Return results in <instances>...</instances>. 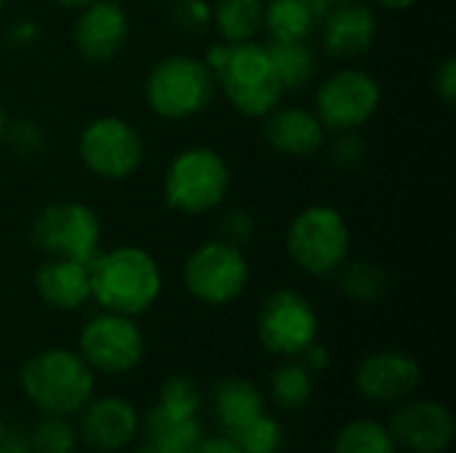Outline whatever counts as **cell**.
Instances as JSON below:
<instances>
[{
	"mask_svg": "<svg viewBox=\"0 0 456 453\" xmlns=\"http://www.w3.org/2000/svg\"><path fill=\"white\" fill-rule=\"evenodd\" d=\"M203 61L214 72L216 88L240 115L262 120L283 101L286 88L265 43H214Z\"/></svg>",
	"mask_w": 456,
	"mask_h": 453,
	"instance_id": "1",
	"label": "cell"
},
{
	"mask_svg": "<svg viewBox=\"0 0 456 453\" xmlns=\"http://www.w3.org/2000/svg\"><path fill=\"white\" fill-rule=\"evenodd\" d=\"M91 299L104 312L139 318L158 302L163 291V272L152 254L139 246H118L99 251L88 264Z\"/></svg>",
	"mask_w": 456,
	"mask_h": 453,
	"instance_id": "2",
	"label": "cell"
},
{
	"mask_svg": "<svg viewBox=\"0 0 456 453\" xmlns=\"http://www.w3.org/2000/svg\"><path fill=\"white\" fill-rule=\"evenodd\" d=\"M19 387L40 414L72 417L94 398L96 382L80 352L48 347L24 360Z\"/></svg>",
	"mask_w": 456,
	"mask_h": 453,
	"instance_id": "3",
	"label": "cell"
},
{
	"mask_svg": "<svg viewBox=\"0 0 456 453\" xmlns=\"http://www.w3.org/2000/svg\"><path fill=\"white\" fill-rule=\"evenodd\" d=\"M216 93L208 64L198 56L171 53L152 64L144 80V101L163 120H190L203 115Z\"/></svg>",
	"mask_w": 456,
	"mask_h": 453,
	"instance_id": "4",
	"label": "cell"
},
{
	"mask_svg": "<svg viewBox=\"0 0 456 453\" xmlns=\"http://www.w3.org/2000/svg\"><path fill=\"white\" fill-rule=\"evenodd\" d=\"M230 166L214 147H187L174 155L163 176V198L171 211L200 216L216 211L230 192Z\"/></svg>",
	"mask_w": 456,
	"mask_h": 453,
	"instance_id": "5",
	"label": "cell"
},
{
	"mask_svg": "<svg viewBox=\"0 0 456 453\" xmlns=\"http://www.w3.org/2000/svg\"><path fill=\"white\" fill-rule=\"evenodd\" d=\"M350 224L331 206L302 208L286 232V251L291 262L313 278L334 275L350 259Z\"/></svg>",
	"mask_w": 456,
	"mask_h": 453,
	"instance_id": "6",
	"label": "cell"
},
{
	"mask_svg": "<svg viewBox=\"0 0 456 453\" xmlns=\"http://www.w3.org/2000/svg\"><path fill=\"white\" fill-rule=\"evenodd\" d=\"M29 243L48 259L91 264L102 251L99 214L77 200L45 206L29 224Z\"/></svg>",
	"mask_w": 456,
	"mask_h": 453,
	"instance_id": "7",
	"label": "cell"
},
{
	"mask_svg": "<svg viewBox=\"0 0 456 453\" xmlns=\"http://www.w3.org/2000/svg\"><path fill=\"white\" fill-rule=\"evenodd\" d=\"M80 163L104 182H123L144 163V139L123 117L102 115L86 123L77 139Z\"/></svg>",
	"mask_w": 456,
	"mask_h": 453,
	"instance_id": "8",
	"label": "cell"
},
{
	"mask_svg": "<svg viewBox=\"0 0 456 453\" xmlns=\"http://www.w3.org/2000/svg\"><path fill=\"white\" fill-rule=\"evenodd\" d=\"M248 259L243 248L224 243L222 238L200 243L184 262L182 278L192 299L224 307L235 302L248 286Z\"/></svg>",
	"mask_w": 456,
	"mask_h": 453,
	"instance_id": "9",
	"label": "cell"
},
{
	"mask_svg": "<svg viewBox=\"0 0 456 453\" xmlns=\"http://www.w3.org/2000/svg\"><path fill=\"white\" fill-rule=\"evenodd\" d=\"M256 339L270 355L283 360L302 358L318 342V312L313 302L294 288L273 291L256 312Z\"/></svg>",
	"mask_w": 456,
	"mask_h": 453,
	"instance_id": "10",
	"label": "cell"
},
{
	"mask_svg": "<svg viewBox=\"0 0 456 453\" xmlns=\"http://www.w3.org/2000/svg\"><path fill=\"white\" fill-rule=\"evenodd\" d=\"M382 104L379 80L361 67L331 72L315 91V115L326 131H358Z\"/></svg>",
	"mask_w": 456,
	"mask_h": 453,
	"instance_id": "11",
	"label": "cell"
},
{
	"mask_svg": "<svg viewBox=\"0 0 456 453\" xmlns=\"http://www.w3.org/2000/svg\"><path fill=\"white\" fill-rule=\"evenodd\" d=\"M80 358L91 371L102 374H128L144 358V334L136 326V318L118 312L94 315L80 331Z\"/></svg>",
	"mask_w": 456,
	"mask_h": 453,
	"instance_id": "12",
	"label": "cell"
},
{
	"mask_svg": "<svg viewBox=\"0 0 456 453\" xmlns=\"http://www.w3.org/2000/svg\"><path fill=\"white\" fill-rule=\"evenodd\" d=\"M387 433L395 449L406 453H444L454 443L456 427L444 403L409 400L390 417Z\"/></svg>",
	"mask_w": 456,
	"mask_h": 453,
	"instance_id": "13",
	"label": "cell"
},
{
	"mask_svg": "<svg viewBox=\"0 0 456 453\" xmlns=\"http://www.w3.org/2000/svg\"><path fill=\"white\" fill-rule=\"evenodd\" d=\"M128 40V13L118 0H94L77 11L72 45L88 64L112 61Z\"/></svg>",
	"mask_w": 456,
	"mask_h": 453,
	"instance_id": "14",
	"label": "cell"
},
{
	"mask_svg": "<svg viewBox=\"0 0 456 453\" xmlns=\"http://www.w3.org/2000/svg\"><path fill=\"white\" fill-rule=\"evenodd\" d=\"M422 382L419 363L403 350H377L366 355L355 368V387L358 392L382 406L403 403L417 392Z\"/></svg>",
	"mask_w": 456,
	"mask_h": 453,
	"instance_id": "15",
	"label": "cell"
},
{
	"mask_svg": "<svg viewBox=\"0 0 456 453\" xmlns=\"http://www.w3.org/2000/svg\"><path fill=\"white\" fill-rule=\"evenodd\" d=\"M80 422H77V438L102 453H118L128 449L142 427V419L136 409L115 395L88 400L80 409Z\"/></svg>",
	"mask_w": 456,
	"mask_h": 453,
	"instance_id": "16",
	"label": "cell"
},
{
	"mask_svg": "<svg viewBox=\"0 0 456 453\" xmlns=\"http://www.w3.org/2000/svg\"><path fill=\"white\" fill-rule=\"evenodd\" d=\"M377 13L371 5L361 0L334 3L321 16V40L323 51L331 59L350 61L366 51H371L377 40Z\"/></svg>",
	"mask_w": 456,
	"mask_h": 453,
	"instance_id": "17",
	"label": "cell"
},
{
	"mask_svg": "<svg viewBox=\"0 0 456 453\" xmlns=\"http://www.w3.org/2000/svg\"><path fill=\"white\" fill-rule=\"evenodd\" d=\"M265 142L286 158H315L326 147V125L305 107H275L262 117Z\"/></svg>",
	"mask_w": 456,
	"mask_h": 453,
	"instance_id": "18",
	"label": "cell"
},
{
	"mask_svg": "<svg viewBox=\"0 0 456 453\" xmlns=\"http://www.w3.org/2000/svg\"><path fill=\"white\" fill-rule=\"evenodd\" d=\"M35 291L51 310H80L86 302H91L88 264L72 259H45L35 272Z\"/></svg>",
	"mask_w": 456,
	"mask_h": 453,
	"instance_id": "19",
	"label": "cell"
},
{
	"mask_svg": "<svg viewBox=\"0 0 456 453\" xmlns=\"http://www.w3.org/2000/svg\"><path fill=\"white\" fill-rule=\"evenodd\" d=\"M214 414L224 435H232L265 414V395L248 379H224L214 387Z\"/></svg>",
	"mask_w": 456,
	"mask_h": 453,
	"instance_id": "20",
	"label": "cell"
},
{
	"mask_svg": "<svg viewBox=\"0 0 456 453\" xmlns=\"http://www.w3.org/2000/svg\"><path fill=\"white\" fill-rule=\"evenodd\" d=\"M211 24L222 43H248L265 27V0H216L211 3Z\"/></svg>",
	"mask_w": 456,
	"mask_h": 453,
	"instance_id": "21",
	"label": "cell"
},
{
	"mask_svg": "<svg viewBox=\"0 0 456 453\" xmlns=\"http://www.w3.org/2000/svg\"><path fill=\"white\" fill-rule=\"evenodd\" d=\"M334 275L339 291L355 304H377L390 291V275L371 259H347Z\"/></svg>",
	"mask_w": 456,
	"mask_h": 453,
	"instance_id": "22",
	"label": "cell"
},
{
	"mask_svg": "<svg viewBox=\"0 0 456 453\" xmlns=\"http://www.w3.org/2000/svg\"><path fill=\"white\" fill-rule=\"evenodd\" d=\"M321 16L302 0H267L265 32L270 40H307Z\"/></svg>",
	"mask_w": 456,
	"mask_h": 453,
	"instance_id": "23",
	"label": "cell"
},
{
	"mask_svg": "<svg viewBox=\"0 0 456 453\" xmlns=\"http://www.w3.org/2000/svg\"><path fill=\"white\" fill-rule=\"evenodd\" d=\"M267 51L286 91H299L315 75L318 61L307 40H270Z\"/></svg>",
	"mask_w": 456,
	"mask_h": 453,
	"instance_id": "24",
	"label": "cell"
},
{
	"mask_svg": "<svg viewBox=\"0 0 456 453\" xmlns=\"http://www.w3.org/2000/svg\"><path fill=\"white\" fill-rule=\"evenodd\" d=\"M313 371L299 358L283 360L270 376V398L283 411L305 409L313 398Z\"/></svg>",
	"mask_w": 456,
	"mask_h": 453,
	"instance_id": "25",
	"label": "cell"
},
{
	"mask_svg": "<svg viewBox=\"0 0 456 453\" xmlns=\"http://www.w3.org/2000/svg\"><path fill=\"white\" fill-rule=\"evenodd\" d=\"M147 443H152L163 453H192V449L203 441V427L198 419L190 422H171L150 411L139 427Z\"/></svg>",
	"mask_w": 456,
	"mask_h": 453,
	"instance_id": "26",
	"label": "cell"
},
{
	"mask_svg": "<svg viewBox=\"0 0 456 453\" xmlns=\"http://www.w3.org/2000/svg\"><path fill=\"white\" fill-rule=\"evenodd\" d=\"M152 411L158 417H163V419H171V422L198 419V411H200V387L190 376L176 374V376L166 379V384L160 387V395H158V403H155Z\"/></svg>",
	"mask_w": 456,
	"mask_h": 453,
	"instance_id": "27",
	"label": "cell"
},
{
	"mask_svg": "<svg viewBox=\"0 0 456 453\" xmlns=\"http://www.w3.org/2000/svg\"><path fill=\"white\" fill-rule=\"evenodd\" d=\"M334 453H398L385 425L371 419H355L334 438Z\"/></svg>",
	"mask_w": 456,
	"mask_h": 453,
	"instance_id": "28",
	"label": "cell"
},
{
	"mask_svg": "<svg viewBox=\"0 0 456 453\" xmlns=\"http://www.w3.org/2000/svg\"><path fill=\"white\" fill-rule=\"evenodd\" d=\"M77 430L67 422V417L43 414V419L29 433L32 453H75Z\"/></svg>",
	"mask_w": 456,
	"mask_h": 453,
	"instance_id": "29",
	"label": "cell"
},
{
	"mask_svg": "<svg viewBox=\"0 0 456 453\" xmlns=\"http://www.w3.org/2000/svg\"><path fill=\"white\" fill-rule=\"evenodd\" d=\"M232 438V443L240 449V453H281L283 449V425L267 414H262L256 422H251L248 427L227 435Z\"/></svg>",
	"mask_w": 456,
	"mask_h": 453,
	"instance_id": "30",
	"label": "cell"
},
{
	"mask_svg": "<svg viewBox=\"0 0 456 453\" xmlns=\"http://www.w3.org/2000/svg\"><path fill=\"white\" fill-rule=\"evenodd\" d=\"M5 144L13 150V155L32 160L45 150V128L37 120L29 117H19V120H8L5 131H3Z\"/></svg>",
	"mask_w": 456,
	"mask_h": 453,
	"instance_id": "31",
	"label": "cell"
},
{
	"mask_svg": "<svg viewBox=\"0 0 456 453\" xmlns=\"http://www.w3.org/2000/svg\"><path fill=\"white\" fill-rule=\"evenodd\" d=\"M168 21L187 35H203L211 27V3H206V0H171Z\"/></svg>",
	"mask_w": 456,
	"mask_h": 453,
	"instance_id": "32",
	"label": "cell"
},
{
	"mask_svg": "<svg viewBox=\"0 0 456 453\" xmlns=\"http://www.w3.org/2000/svg\"><path fill=\"white\" fill-rule=\"evenodd\" d=\"M329 158L337 168L355 171L369 158V142L358 131H337V136L329 147Z\"/></svg>",
	"mask_w": 456,
	"mask_h": 453,
	"instance_id": "33",
	"label": "cell"
},
{
	"mask_svg": "<svg viewBox=\"0 0 456 453\" xmlns=\"http://www.w3.org/2000/svg\"><path fill=\"white\" fill-rule=\"evenodd\" d=\"M256 235V219L243 211V208H235V211H227L219 222V238L224 243H232L238 248L248 246Z\"/></svg>",
	"mask_w": 456,
	"mask_h": 453,
	"instance_id": "34",
	"label": "cell"
},
{
	"mask_svg": "<svg viewBox=\"0 0 456 453\" xmlns=\"http://www.w3.org/2000/svg\"><path fill=\"white\" fill-rule=\"evenodd\" d=\"M433 88H436V96L452 107L456 101V56H446L438 67H436V75H433Z\"/></svg>",
	"mask_w": 456,
	"mask_h": 453,
	"instance_id": "35",
	"label": "cell"
},
{
	"mask_svg": "<svg viewBox=\"0 0 456 453\" xmlns=\"http://www.w3.org/2000/svg\"><path fill=\"white\" fill-rule=\"evenodd\" d=\"M37 37H40V27H37L35 19H19V21H13V24L8 27V32H5V43H8V48H13V51L32 48V45L37 43Z\"/></svg>",
	"mask_w": 456,
	"mask_h": 453,
	"instance_id": "36",
	"label": "cell"
},
{
	"mask_svg": "<svg viewBox=\"0 0 456 453\" xmlns=\"http://www.w3.org/2000/svg\"><path fill=\"white\" fill-rule=\"evenodd\" d=\"M302 363H305L313 374H318V371H326V368H329L331 355H329V350H326L323 344L313 342V344L302 352Z\"/></svg>",
	"mask_w": 456,
	"mask_h": 453,
	"instance_id": "37",
	"label": "cell"
},
{
	"mask_svg": "<svg viewBox=\"0 0 456 453\" xmlns=\"http://www.w3.org/2000/svg\"><path fill=\"white\" fill-rule=\"evenodd\" d=\"M0 453H32L29 435L21 433V430H8L5 427V433L0 438Z\"/></svg>",
	"mask_w": 456,
	"mask_h": 453,
	"instance_id": "38",
	"label": "cell"
},
{
	"mask_svg": "<svg viewBox=\"0 0 456 453\" xmlns=\"http://www.w3.org/2000/svg\"><path fill=\"white\" fill-rule=\"evenodd\" d=\"M192 453H240V449L232 443V438L227 435H216V438H203Z\"/></svg>",
	"mask_w": 456,
	"mask_h": 453,
	"instance_id": "39",
	"label": "cell"
},
{
	"mask_svg": "<svg viewBox=\"0 0 456 453\" xmlns=\"http://www.w3.org/2000/svg\"><path fill=\"white\" fill-rule=\"evenodd\" d=\"M377 5L387 8V11H409L417 5V0H374Z\"/></svg>",
	"mask_w": 456,
	"mask_h": 453,
	"instance_id": "40",
	"label": "cell"
},
{
	"mask_svg": "<svg viewBox=\"0 0 456 453\" xmlns=\"http://www.w3.org/2000/svg\"><path fill=\"white\" fill-rule=\"evenodd\" d=\"M51 3H56L59 8H69V11H80L83 5H88V3H94V0H51Z\"/></svg>",
	"mask_w": 456,
	"mask_h": 453,
	"instance_id": "41",
	"label": "cell"
},
{
	"mask_svg": "<svg viewBox=\"0 0 456 453\" xmlns=\"http://www.w3.org/2000/svg\"><path fill=\"white\" fill-rule=\"evenodd\" d=\"M302 3H307L318 16H323V13L329 11V3H326V0H302Z\"/></svg>",
	"mask_w": 456,
	"mask_h": 453,
	"instance_id": "42",
	"label": "cell"
},
{
	"mask_svg": "<svg viewBox=\"0 0 456 453\" xmlns=\"http://www.w3.org/2000/svg\"><path fill=\"white\" fill-rule=\"evenodd\" d=\"M134 453H163V451H158V449H155L152 443H147V441L142 438V443H139V446L134 449Z\"/></svg>",
	"mask_w": 456,
	"mask_h": 453,
	"instance_id": "43",
	"label": "cell"
},
{
	"mask_svg": "<svg viewBox=\"0 0 456 453\" xmlns=\"http://www.w3.org/2000/svg\"><path fill=\"white\" fill-rule=\"evenodd\" d=\"M5 123H8V115H5V109H3V104H0V139H3V131H5Z\"/></svg>",
	"mask_w": 456,
	"mask_h": 453,
	"instance_id": "44",
	"label": "cell"
},
{
	"mask_svg": "<svg viewBox=\"0 0 456 453\" xmlns=\"http://www.w3.org/2000/svg\"><path fill=\"white\" fill-rule=\"evenodd\" d=\"M3 433H5V422H3V414H0V438H3Z\"/></svg>",
	"mask_w": 456,
	"mask_h": 453,
	"instance_id": "45",
	"label": "cell"
},
{
	"mask_svg": "<svg viewBox=\"0 0 456 453\" xmlns=\"http://www.w3.org/2000/svg\"><path fill=\"white\" fill-rule=\"evenodd\" d=\"M329 5H334V3H347V0H326Z\"/></svg>",
	"mask_w": 456,
	"mask_h": 453,
	"instance_id": "46",
	"label": "cell"
},
{
	"mask_svg": "<svg viewBox=\"0 0 456 453\" xmlns=\"http://www.w3.org/2000/svg\"><path fill=\"white\" fill-rule=\"evenodd\" d=\"M3 8H5V0H0V16H3Z\"/></svg>",
	"mask_w": 456,
	"mask_h": 453,
	"instance_id": "47",
	"label": "cell"
},
{
	"mask_svg": "<svg viewBox=\"0 0 456 453\" xmlns=\"http://www.w3.org/2000/svg\"><path fill=\"white\" fill-rule=\"evenodd\" d=\"M118 3H126V0H118Z\"/></svg>",
	"mask_w": 456,
	"mask_h": 453,
	"instance_id": "48",
	"label": "cell"
}]
</instances>
